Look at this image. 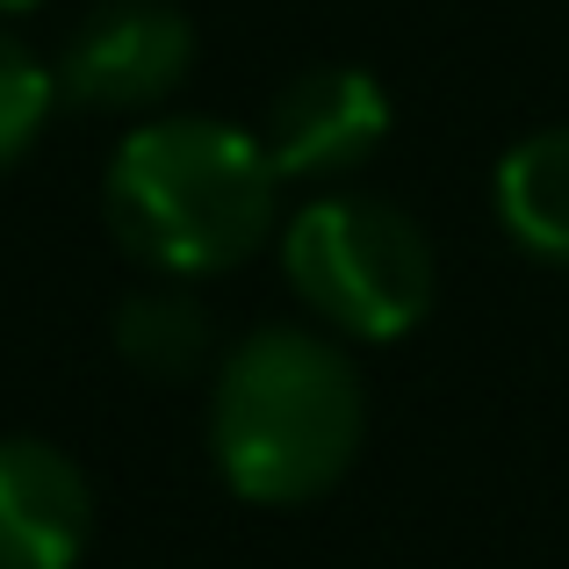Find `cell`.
<instances>
[{
    "label": "cell",
    "instance_id": "1",
    "mask_svg": "<svg viewBox=\"0 0 569 569\" xmlns=\"http://www.w3.org/2000/svg\"><path fill=\"white\" fill-rule=\"evenodd\" d=\"M368 440V389L347 339L260 325L209 376V461L246 505L289 512L347 483Z\"/></svg>",
    "mask_w": 569,
    "mask_h": 569
},
{
    "label": "cell",
    "instance_id": "2",
    "mask_svg": "<svg viewBox=\"0 0 569 569\" xmlns=\"http://www.w3.org/2000/svg\"><path fill=\"white\" fill-rule=\"evenodd\" d=\"M267 144L217 116H144L101 173L109 238L159 281H209L281 238Z\"/></svg>",
    "mask_w": 569,
    "mask_h": 569
},
{
    "label": "cell",
    "instance_id": "3",
    "mask_svg": "<svg viewBox=\"0 0 569 569\" xmlns=\"http://www.w3.org/2000/svg\"><path fill=\"white\" fill-rule=\"evenodd\" d=\"M281 274L303 296V310L332 339H389L418 332L440 296V260L418 217L376 194H310L296 217H281Z\"/></svg>",
    "mask_w": 569,
    "mask_h": 569
},
{
    "label": "cell",
    "instance_id": "4",
    "mask_svg": "<svg viewBox=\"0 0 569 569\" xmlns=\"http://www.w3.org/2000/svg\"><path fill=\"white\" fill-rule=\"evenodd\" d=\"M58 101L87 116H167L194 72V22L167 0H101L58 51Z\"/></svg>",
    "mask_w": 569,
    "mask_h": 569
},
{
    "label": "cell",
    "instance_id": "5",
    "mask_svg": "<svg viewBox=\"0 0 569 569\" xmlns=\"http://www.w3.org/2000/svg\"><path fill=\"white\" fill-rule=\"evenodd\" d=\"M389 138V87L361 66H310L274 94L260 144L281 181L332 188L361 173Z\"/></svg>",
    "mask_w": 569,
    "mask_h": 569
},
{
    "label": "cell",
    "instance_id": "6",
    "mask_svg": "<svg viewBox=\"0 0 569 569\" xmlns=\"http://www.w3.org/2000/svg\"><path fill=\"white\" fill-rule=\"evenodd\" d=\"M94 541V483L37 432L0 440V569H80Z\"/></svg>",
    "mask_w": 569,
    "mask_h": 569
},
{
    "label": "cell",
    "instance_id": "7",
    "mask_svg": "<svg viewBox=\"0 0 569 569\" xmlns=\"http://www.w3.org/2000/svg\"><path fill=\"white\" fill-rule=\"evenodd\" d=\"M109 339L123 353V368H138L144 382H194V376H217L223 361L209 303L188 281H159V274L116 303Z\"/></svg>",
    "mask_w": 569,
    "mask_h": 569
},
{
    "label": "cell",
    "instance_id": "8",
    "mask_svg": "<svg viewBox=\"0 0 569 569\" xmlns=\"http://www.w3.org/2000/svg\"><path fill=\"white\" fill-rule=\"evenodd\" d=\"M490 217L519 252L569 267V123L533 130L490 173Z\"/></svg>",
    "mask_w": 569,
    "mask_h": 569
},
{
    "label": "cell",
    "instance_id": "9",
    "mask_svg": "<svg viewBox=\"0 0 569 569\" xmlns=\"http://www.w3.org/2000/svg\"><path fill=\"white\" fill-rule=\"evenodd\" d=\"M51 109H58V72L43 66V58L8 29V14H0V173L43 138Z\"/></svg>",
    "mask_w": 569,
    "mask_h": 569
},
{
    "label": "cell",
    "instance_id": "10",
    "mask_svg": "<svg viewBox=\"0 0 569 569\" xmlns=\"http://www.w3.org/2000/svg\"><path fill=\"white\" fill-rule=\"evenodd\" d=\"M43 0H0V14H37Z\"/></svg>",
    "mask_w": 569,
    "mask_h": 569
}]
</instances>
